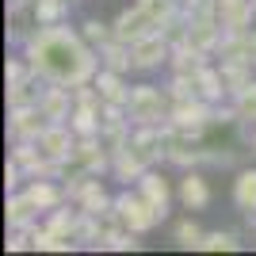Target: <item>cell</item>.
Instances as JSON below:
<instances>
[{"mask_svg":"<svg viewBox=\"0 0 256 256\" xmlns=\"http://www.w3.org/2000/svg\"><path fill=\"white\" fill-rule=\"evenodd\" d=\"M23 58L31 62L34 73H42L54 84H88L92 76L100 73V54L96 46L88 42L80 31H69V27H38V31L27 34L23 42Z\"/></svg>","mask_w":256,"mask_h":256,"instance_id":"obj_1","label":"cell"},{"mask_svg":"<svg viewBox=\"0 0 256 256\" xmlns=\"http://www.w3.org/2000/svg\"><path fill=\"white\" fill-rule=\"evenodd\" d=\"M168 111H172L168 88H157V84H134L130 88L126 115L134 126H160V122H168Z\"/></svg>","mask_w":256,"mask_h":256,"instance_id":"obj_2","label":"cell"},{"mask_svg":"<svg viewBox=\"0 0 256 256\" xmlns=\"http://www.w3.org/2000/svg\"><path fill=\"white\" fill-rule=\"evenodd\" d=\"M115 210H118V218H122V226H126V230H134V234H150L157 222H164V214H160L142 192H122V195H115Z\"/></svg>","mask_w":256,"mask_h":256,"instance_id":"obj_3","label":"cell"},{"mask_svg":"<svg viewBox=\"0 0 256 256\" xmlns=\"http://www.w3.org/2000/svg\"><path fill=\"white\" fill-rule=\"evenodd\" d=\"M168 122L176 130H188V134L199 138V134L214 122V104H206V100H199V96H172Z\"/></svg>","mask_w":256,"mask_h":256,"instance_id":"obj_4","label":"cell"},{"mask_svg":"<svg viewBox=\"0 0 256 256\" xmlns=\"http://www.w3.org/2000/svg\"><path fill=\"white\" fill-rule=\"evenodd\" d=\"M34 146H38V153H42L46 160H54L58 168H65L69 164V157H73V146H76V134L69 122H50V126L34 138Z\"/></svg>","mask_w":256,"mask_h":256,"instance_id":"obj_5","label":"cell"},{"mask_svg":"<svg viewBox=\"0 0 256 256\" xmlns=\"http://www.w3.org/2000/svg\"><path fill=\"white\" fill-rule=\"evenodd\" d=\"M130 58H134V69H138V73H150V69H157V65L172 62L168 34L153 31V34H146V38H138V42H130Z\"/></svg>","mask_w":256,"mask_h":256,"instance_id":"obj_6","label":"cell"},{"mask_svg":"<svg viewBox=\"0 0 256 256\" xmlns=\"http://www.w3.org/2000/svg\"><path fill=\"white\" fill-rule=\"evenodd\" d=\"M69 164H73L76 172L100 176L104 168H111V150H107V142L100 138V134H92V138H76V146H73V157H69Z\"/></svg>","mask_w":256,"mask_h":256,"instance_id":"obj_7","label":"cell"},{"mask_svg":"<svg viewBox=\"0 0 256 256\" xmlns=\"http://www.w3.org/2000/svg\"><path fill=\"white\" fill-rule=\"evenodd\" d=\"M164 160L180 164V168H192V164H199V160H203V146L195 142V134L176 130V126L168 122V126H164Z\"/></svg>","mask_w":256,"mask_h":256,"instance_id":"obj_8","label":"cell"},{"mask_svg":"<svg viewBox=\"0 0 256 256\" xmlns=\"http://www.w3.org/2000/svg\"><path fill=\"white\" fill-rule=\"evenodd\" d=\"M8 134L12 142H34L50 126V118L42 115V107H8Z\"/></svg>","mask_w":256,"mask_h":256,"instance_id":"obj_9","label":"cell"},{"mask_svg":"<svg viewBox=\"0 0 256 256\" xmlns=\"http://www.w3.org/2000/svg\"><path fill=\"white\" fill-rule=\"evenodd\" d=\"M222 34H226V27L218 16H195V20H188V38L184 42H192L195 50H203V54H214L218 42H222Z\"/></svg>","mask_w":256,"mask_h":256,"instance_id":"obj_10","label":"cell"},{"mask_svg":"<svg viewBox=\"0 0 256 256\" xmlns=\"http://www.w3.org/2000/svg\"><path fill=\"white\" fill-rule=\"evenodd\" d=\"M46 88H50V80L31 69V73H23L20 80L8 84V107H38L42 96H46Z\"/></svg>","mask_w":256,"mask_h":256,"instance_id":"obj_11","label":"cell"},{"mask_svg":"<svg viewBox=\"0 0 256 256\" xmlns=\"http://www.w3.org/2000/svg\"><path fill=\"white\" fill-rule=\"evenodd\" d=\"M115 38H122V42H138V38H146V34H153V31H160L157 23H153V16L142 4H134V8H126L122 16H118L115 23Z\"/></svg>","mask_w":256,"mask_h":256,"instance_id":"obj_12","label":"cell"},{"mask_svg":"<svg viewBox=\"0 0 256 256\" xmlns=\"http://www.w3.org/2000/svg\"><path fill=\"white\" fill-rule=\"evenodd\" d=\"M111 168H115L118 180H126V184H130V180H142V176L150 172V160H146V157H142V153L126 142L122 150L111 153Z\"/></svg>","mask_w":256,"mask_h":256,"instance_id":"obj_13","label":"cell"},{"mask_svg":"<svg viewBox=\"0 0 256 256\" xmlns=\"http://www.w3.org/2000/svg\"><path fill=\"white\" fill-rule=\"evenodd\" d=\"M38 107H42V115L50 118V122H65V118L73 115V88L50 80V88H46V96H42Z\"/></svg>","mask_w":256,"mask_h":256,"instance_id":"obj_14","label":"cell"},{"mask_svg":"<svg viewBox=\"0 0 256 256\" xmlns=\"http://www.w3.org/2000/svg\"><path fill=\"white\" fill-rule=\"evenodd\" d=\"M4 218H8V230H23V226H34L38 218V206L27 192H8V206H4Z\"/></svg>","mask_w":256,"mask_h":256,"instance_id":"obj_15","label":"cell"},{"mask_svg":"<svg viewBox=\"0 0 256 256\" xmlns=\"http://www.w3.org/2000/svg\"><path fill=\"white\" fill-rule=\"evenodd\" d=\"M252 16H256L252 0H218V20L226 31H248Z\"/></svg>","mask_w":256,"mask_h":256,"instance_id":"obj_16","label":"cell"},{"mask_svg":"<svg viewBox=\"0 0 256 256\" xmlns=\"http://www.w3.org/2000/svg\"><path fill=\"white\" fill-rule=\"evenodd\" d=\"M92 84L100 88L104 104H122V107H126L130 88H126V80H122V73H115V69H100V73L92 76Z\"/></svg>","mask_w":256,"mask_h":256,"instance_id":"obj_17","label":"cell"},{"mask_svg":"<svg viewBox=\"0 0 256 256\" xmlns=\"http://www.w3.org/2000/svg\"><path fill=\"white\" fill-rule=\"evenodd\" d=\"M192 88H195V96L206 100V104H218V100L226 96V84H222V73L214 69V65H203L199 73L192 76Z\"/></svg>","mask_w":256,"mask_h":256,"instance_id":"obj_18","label":"cell"},{"mask_svg":"<svg viewBox=\"0 0 256 256\" xmlns=\"http://www.w3.org/2000/svg\"><path fill=\"white\" fill-rule=\"evenodd\" d=\"M54 176H34L31 184H27V195L34 199V206L38 210H54V206H62L65 199V188H58V184H50Z\"/></svg>","mask_w":256,"mask_h":256,"instance_id":"obj_19","label":"cell"},{"mask_svg":"<svg viewBox=\"0 0 256 256\" xmlns=\"http://www.w3.org/2000/svg\"><path fill=\"white\" fill-rule=\"evenodd\" d=\"M180 199H184V206L203 210V206L210 203V184H206L199 172H188V176L180 180Z\"/></svg>","mask_w":256,"mask_h":256,"instance_id":"obj_20","label":"cell"},{"mask_svg":"<svg viewBox=\"0 0 256 256\" xmlns=\"http://www.w3.org/2000/svg\"><path fill=\"white\" fill-rule=\"evenodd\" d=\"M100 65L104 69H115V73H126V69H134V58H130V42H122V38H111L107 46H100Z\"/></svg>","mask_w":256,"mask_h":256,"instance_id":"obj_21","label":"cell"},{"mask_svg":"<svg viewBox=\"0 0 256 256\" xmlns=\"http://www.w3.org/2000/svg\"><path fill=\"white\" fill-rule=\"evenodd\" d=\"M206 65V54L195 50L192 42H180L172 46V73H184V76H195L199 69Z\"/></svg>","mask_w":256,"mask_h":256,"instance_id":"obj_22","label":"cell"},{"mask_svg":"<svg viewBox=\"0 0 256 256\" xmlns=\"http://www.w3.org/2000/svg\"><path fill=\"white\" fill-rule=\"evenodd\" d=\"M138 192L146 195V199H150L153 206H157L160 214H168V180H164V176H157V172H146V176H142L138 180Z\"/></svg>","mask_w":256,"mask_h":256,"instance_id":"obj_23","label":"cell"},{"mask_svg":"<svg viewBox=\"0 0 256 256\" xmlns=\"http://www.w3.org/2000/svg\"><path fill=\"white\" fill-rule=\"evenodd\" d=\"M218 73H222L226 92H230V96H237V92L252 80V65H248V62H222V65H218Z\"/></svg>","mask_w":256,"mask_h":256,"instance_id":"obj_24","label":"cell"},{"mask_svg":"<svg viewBox=\"0 0 256 256\" xmlns=\"http://www.w3.org/2000/svg\"><path fill=\"white\" fill-rule=\"evenodd\" d=\"M65 12H69V0H31V20L38 23V27L62 23Z\"/></svg>","mask_w":256,"mask_h":256,"instance_id":"obj_25","label":"cell"},{"mask_svg":"<svg viewBox=\"0 0 256 256\" xmlns=\"http://www.w3.org/2000/svg\"><path fill=\"white\" fill-rule=\"evenodd\" d=\"M234 199L241 210L256 214V168H245V172H237V180H234Z\"/></svg>","mask_w":256,"mask_h":256,"instance_id":"obj_26","label":"cell"},{"mask_svg":"<svg viewBox=\"0 0 256 256\" xmlns=\"http://www.w3.org/2000/svg\"><path fill=\"white\" fill-rule=\"evenodd\" d=\"M69 126H73L76 138H92V134H100V107H73Z\"/></svg>","mask_w":256,"mask_h":256,"instance_id":"obj_27","label":"cell"},{"mask_svg":"<svg viewBox=\"0 0 256 256\" xmlns=\"http://www.w3.org/2000/svg\"><path fill=\"white\" fill-rule=\"evenodd\" d=\"M234 115L245 118V122H256V80H248V84L234 96Z\"/></svg>","mask_w":256,"mask_h":256,"instance_id":"obj_28","label":"cell"},{"mask_svg":"<svg viewBox=\"0 0 256 256\" xmlns=\"http://www.w3.org/2000/svg\"><path fill=\"white\" fill-rule=\"evenodd\" d=\"M138 4L153 16V23H157L160 31H164V27L176 20V0H138Z\"/></svg>","mask_w":256,"mask_h":256,"instance_id":"obj_29","label":"cell"},{"mask_svg":"<svg viewBox=\"0 0 256 256\" xmlns=\"http://www.w3.org/2000/svg\"><path fill=\"white\" fill-rule=\"evenodd\" d=\"M80 34H84L88 42H92V46H96V50H100V46H107V42H111V38H115V27H107V23H100V20H84V27H80Z\"/></svg>","mask_w":256,"mask_h":256,"instance_id":"obj_30","label":"cell"},{"mask_svg":"<svg viewBox=\"0 0 256 256\" xmlns=\"http://www.w3.org/2000/svg\"><path fill=\"white\" fill-rule=\"evenodd\" d=\"M199 248H203V252H234V248H237V237L218 230V234H206Z\"/></svg>","mask_w":256,"mask_h":256,"instance_id":"obj_31","label":"cell"},{"mask_svg":"<svg viewBox=\"0 0 256 256\" xmlns=\"http://www.w3.org/2000/svg\"><path fill=\"white\" fill-rule=\"evenodd\" d=\"M203 237L206 234L195 222H180V226H176V241H180V248H199V245H203Z\"/></svg>","mask_w":256,"mask_h":256,"instance_id":"obj_32","label":"cell"},{"mask_svg":"<svg viewBox=\"0 0 256 256\" xmlns=\"http://www.w3.org/2000/svg\"><path fill=\"white\" fill-rule=\"evenodd\" d=\"M184 16L195 20V16H218V0H184Z\"/></svg>","mask_w":256,"mask_h":256,"instance_id":"obj_33","label":"cell"},{"mask_svg":"<svg viewBox=\"0 0 256 256\" xmlns=\"http://www.w3.org/2000/svg\"><path fill=\"white\" fill-rule=\"evenodd\" d=\"M248 62H252V69H256V31H248Z\"/></svg>","mask_w":256,"mask_h":256,"instance_id":"obj_34","label":"cell"},{"mask_svg":"<svg viewBox=\"0 0 256 256\" xmlns=\"http://www.w3.org/2000/svg\"><path fill=\"white\" fill-rule=\"evenodd\" d=\"M8 4H31V0H8Z\"/></svg>","mask_w":256,"mask_h":256,"instance_id":"obj_35","label":"cell"},{"mask_svg":"<svg viewBox=\"0 0 256 256\" xmlns=\"http://www.w3.org/2000/svg\"><path fill=\"white\" fill-rule=\"evenodd\" d=\"M252 150H256V134H252Z\"/></svg>","mask_w":256,"mask_h":256,"instance_id":"obj_36","label":"cell"}]
</instances>
